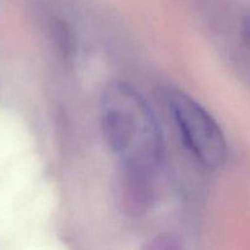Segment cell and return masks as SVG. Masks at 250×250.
<instances>
[{
  "mask_svg": "<svg viewBox=\"0 0 250 250\" xmlns=\"http://www.w3.org/2000/svg\"><path fill=\"white\" fill-rule=\"evenodd\" d=\"M100 121L107 146L127 172L144 176L159 166L164 141L156 117L136 89L124 82L105 87Z\"/></svg>",
  "mask_w": 250,
  "mask_h": 250,
  "instance_id": "cell-1",
  "label": "cell"
},
{
  "mask_svg": "<svg viewBox=\"0 0 250 250\" xmlns=\"http://www.w3.org/2000/svg\"><path fill=\"white\" fill-rule=\"evenodd\" d=\"M170 109L183 143L205 166L217 167L226 161L227 142L214 117L189 95L172 92Z\"/></svg>",
  "mask_w": 250,
  "mask_h": 250,
  "instance_id": "cell-2",
  "label": "cell"
},
{
  "mask_svg": "<svg viewBox=\"0 0 250 250\" xmlns=\"http://www.w3.org/2000/svg\"><path fill=\"white\" fill-rule=\"evenodd\" d=\"M242 38H243L244 43L250 46V17L244 20L242 23Z\"/></svg>",
  "mask_w": 250,
  "mask_h": 250,
  "instance_id": "cell-3",
  "label": "cell"
}]
</instances>
